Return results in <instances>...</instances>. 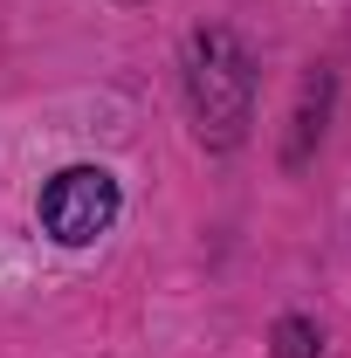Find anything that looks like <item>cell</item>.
Masks as SVG:
<instances>
[{
  "mask_svg": "<svg viewBox=\"0 0 351 358\" xmlns=\"http://www.w3.org/2000/svg\"><path fill=\"white\" fill-rule=\"evenodd\" d=\"M186 103H193V131L207 145H234L248 131L255 62L227 28H193V42H186Z\"/></svg>",
  "mask_w": 351,
  "mask_h": 358,
  "instance_id": "obj_1",
  "label": "cell"
},
{
  "mask_svg": "<svg viewBox=\"0 0 351 358\" xmlns=\"http://www.w3.org/2000/svg\"><path fill=\"white\" fill-rule=\"evenodd\" d=\"M275 358H317V324L310 317H282L275 324Z\"/></svg>",
  "mask_w": 351,
  "mask_h": 358,
  "instance_id": "obj_3",
  "label": "cell"
},
{
  "mask_svg": "<svg viewBox=\"0 0 351 358\" xmlns=\"http://www.w3.org/2000/svg\"><path fill=\"white\" fill-rule=\"evenodd\" d=\"M124 214V193L103 166H69V173L48 179L42 193V227L62 241V248H89L96 234H110Z\"/></svg>",
  "mask_w": 351,
  "mask_h": 358,
  "instance_id": "obj_2",
  "label": "cell"
},
{
  "mask_svg": "<svg viewBox=\"0 0 351 358\" xmlns=\"http://www.w3.org/2000/svg\"><path fill=\"white\" fill-rule=\"evenodd\" d=\"M117 7H138V0H117Z\"/></svg>",
  "mask_w": 351,
  "mask_h": 358,
  "instance_id": "obj_4",
  "label": "cell"
}]
</instances>
